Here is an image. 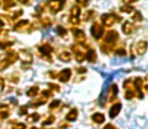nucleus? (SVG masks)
I'll return each mask as SVG.
<instances>
[{
	"label": "nucleus",
	"mask_w": 148,
	"mask_h": 129,
	"mask_svg": "<svg viewBox=\"0 0 148 129\" xmlns=\"http://www.w3.org/2000/svg\"><path fill=\"white\" fill-rule=\"evenodd\" d=\"M92 120L98 124H101L105 121V116L102 113H95L92 115Z\"/></svg>",
	"instance_id": "obj_14"
},
{
	"label": "nucleus",
	"mask_w": 148,
	"mask_h": 129,
	"mask_svg": "<svg viewBox=\"0 0 148 129\" xmlns=\"http://www.w3.org/2000/svg\"><path fill=\"white\" fill-rule=\"evenodd\" d=\"M42 95L45 96V98L47 97H49V96H51V92L49 90H47V91H43L42 92Z\"/></svg>",
	"instance_id": "obj_39"
},
{
	"label": "nucleus",
	"mask_w": 148,
	"mask_h": 129,
	"mask_svg": "<svg viewBox=\"0 0 148 129\" xmlns=\"http://www.w3.org/2000/svg\"><path fill=\"white\" fill-rule=\"evenodd\" d=\"M59 59L62 62H66V63H68V62H70L71 60H72V56H71V54L68 53V51H64V53H62L59 56Z\"/></svg>",
	"instance_id": "obj_18"
},
{
	"label": "nucleus",
	"mask_w": 148,
	"mask_h": 129,
	"mask_svg": "<svg viewBox=\"0 0 148 129\" xmlns=\"http://www.w3.org/2000/svg\"><path fill=\"white\" fill-rule=\"evenodd\" d=\"M66 1L64 0H49V7L53 13H58L59 11L62 9Z\"/></svg>",
	"instance_id": "obj_1"
},
{
	"label": "nucleus",
	"mask_w": 148,
	"mask_h": 129,
	"mask_svg": "<svg viewBox=\"0 0 148 129\" xmlns=\"http://www.w3.org/2000/svg\"><path fill=\"white\" fill-rule=\"evenodd\" d=\"M28 23H29V22L26 19L20 20L19 22H17V23L14 25V30H16V32H23V30L29 25Z\"/></svg>",
	"instance_id": "obj_11"
},
{
	"label": "nucleus",
	"mask_w": 148,
	"mask_h": 129,
	"mask_svg": "<svg viewBox=\"0 0 148 129\" xmlns=\"http://www.w3.org/2000/svg\"><path fill=\"white\" fill-rule=\"evenodd\" d=\"M13 45L12 41H8V40H1L0 41V47H1L2 49H7L8 47H10V45Z\"/></svg>",
	"instance_id": "obj_25"
},
{
	"label": "nucleus",
	"mask_w": 148,
	"mask_h": 129,
	"mask_svg": "<svg viewBox=\"0 0 148 129\" xmlns=\"http://www.w3.org/2000/svg\"><path fill=\"white\" fill-rule=\"evenodd\" d=\"M58 30V33H59V35H60V36H64V35H66V30L64 27V26L62 25H59L57 28Z\"/></svg>",
	"instance_id": "obj_26"
},
{
	"label": "nucleus",
	"mask_w": 148,
	"mask_h": 129,
	"mask_svg": "<svg viewBox=\"0 0 148 129\" xmlns=\"http://www.w3.org/2000/svg\"><path fill=\"white\" fill-rule=\"evenodd\" d=\"M89 1H90V0H85V1H84V4H85V5H86V4L88 3Z\"/></svg>",
	"instance_id": "obj_48"
},
{
	"label": "nucleus",
	"mask_w": 148,
	"mask_h": 129,
	"mask_svg": "<svg viewBox=\"0 0 148 129\" xmlns=\"http://www.w3.org/2000/svg\"><path fill=\"white\" fill-rule=\"evenodd\" d=\"M21 14H22V10H18V11H15L13 13V15H12V18H13V19H16V18L19 17Z\"/></svg>",
	"instance_id": "obj_35"
},
{
	"label": "nucleus",
	"mask_w": 148,
	"mask_h": 129,
	"mask_svg": "<svg viewBox=\"0 0 148 129\" xmlns=\"http://www.w3.org/2000/svg\"><path fill=\"white\" fill-rule=\"evenodd\" d=\"M91 32H92V35H93L96 39H100L104 33L103 25L98 23V22H95L91 27Z\"/></svg>",
	"instance_id": "obj_2"
},
{
	"label": "nucleus",
	"mask_w": 148,
	"mask_h": 129,
	"mask_svg": "<svg viewBox=\"0 0 148 129\" xmlns=\"http://www.w3.org/2000/svg\"><path fill=\"white\" fill-rule=\"evenodd\" d=\"M49 87H51V88H55L53 90H57L59 91L60 90V87L58 86V85H55V84H49Z\"/></svg>",
	"instance_id": "obj_43"
},
{
	"label": "nucleus",
	"mask_w": 148,
	"mask_h": 129,
	"mask_svg": "<svg viewBox=\"0 0 148 129\" xmlns=\"http://www.w3.org/2000/svg\"><path fill=\"white\" fill-rule=\"evenodd\" d=\"M30 129H37L36 127H32V128H30Z\"/></svg>",
	"instance_id": "obj_49"
},
{
	"label": "nucleus",
	"mask_w": 148,
	"mask_h": 129,
	"mask_svg": "<svg viewBox=\"0 0 148 129\" xmlns=\"http://www.w3.org/2000/svg\"><path fill=\"white\" fill-rule=\"evenodd\" d=\"M117 94H118V86L116 84H113L110 88V94H109V101L112 102L116 99L117 97Z\"/></svg>",
	"instance_id": "obj_13"
},
{
	"label": "nucleus",
	"mask_w": 148,
	"mask_h": 129,
	"mask_svg": "<svg viewBox=\"0 0 148 129\" xmlns=\"http://www.w3.org/2000/svg\"><path fill=\"white\" fill-rule=\"evenodd\" d=\"M101 20L105 25L110 26V25H113L115 23V21H120L121 18L116 17L113 14H104V15H102Z\"/></svg>",
	"instance_id": "obj_3"
},
{
	"label": "nucleus",
	"mask_w": 148,
	"mask_h": 129,
	"mask_svg": "<svg viewBox=\"0 0 148 129\" xmlns=\"http://www.w3.org/2000/svg\"><path fill=\"white\" fill-rule=\"evenodd\" d=\"M26 111H27V107H25V106H22V107L20 108L19 114H20V115H24V114H26Z\"/></svg>",
	"instance_id": "obj_37"
},
{
	"label": "nucleus",
	"mask_w": 148,
	"mask_h": 129,
	"mask_svg": "<svg viewBox=\"0 0 148 129\" xmlns=\"http://www.w3.org/2000/svg\"><path fill=\"white\" fill-rule=\"evenodd\" d=\"M8 116H9L8 112H1V113H0V118H7Z\"/></svg>",
	"instance_id": "obj_40"
},
{
	"label": "nucleus",
	"mask_w": 148,
	"mask_h": 129,
	"mask_svg": "<svg viewBox=\"0 0 148 129\" xmlns=\"http://www.w3.org/2000/svg\"><path fill=\"white\" fill-rule=\"evenodd\" d=\"M85 56H86V59L88 60L90 63H94L97 60V54H96V51L94 49H89L87 55Z\"/></svg>",
	"instance_id": "obj_15"
},
{
	"label": "nucleus",
	"mask_w": 148,
	"mask_h": 129,
	"mask_svg": "<svg viewBox=\"0 0 148 129\" xmlns=\"http://www.w3.org/2000/svg\"><path fill=\"white\" fill-rule=\"evenodd\" d=\"M39 119V115L37 113H33V114H31V115L28 117V121H30V122H35V121H37V120Z\"/></svg>",
	"instance_id": "obj_28"
},
{
	"label": "nucleus",
	"mask_w": 148,
	"mask_h": 129,
	"mask_svg": "<svg viewBox=\"0 0 148 129\" xmlns=\"http://www.w3.org/2000/svg\"><path fill=\"white\" fill-rule=\"evenodd\" d=\"M116 55H118V56H124V55H126V51H124L123 49H119L116 51Z\"/></svg>",
	"instance_id": "obj_36"
},
{
	"label": "nucleus",
	"mask_w": 148,
	"mask_h": 129,
	"mask_svg": "<svg viewBox=\"0 0 148 129\" xmlns=\"http://www.w3.org/2000/svg\"><path fill=\"white\" fill-rule=\"evenodd\" d=\"M73 34H74L76 40L78 41L80 45L85 43L86 40V34L84 33V32L81 30H73Z\"/></svg>",
	"instance_id": "obj_8"
},
{
	"label": "nucleus",
	"mask_w": 148,
	"mask_h": 129,
	"mask_svg": "<svg viewBox=\"0 0 148 129\" xmlns=\"http://www.w3.org/2000/svg\"><path fill=\"white\" fill-rule=\"evenodd\" d=\"M121 108H122V105H121V103L114 104V105L111 107V109H110V111H109L110 118H115L116 116H117L118 114H119V112H120Z\"/></svg>",
	"instance_id": "obj_9"
},
{
	"label": "nucleus",
	"mask_w": 148,
	"mask_h": 129,
	"mask_svg": "<svg viewBox=\"0 0 148 129\" xmlns=\"http://www.w3.org/2000/svg\"><path fill=\"white\" fill-rule=\"evenodd\" d=\"M104 129H118L117 127H115V126L114 125H112V124H107V125L105 126V127H104Z\"/></svg>",
	"instance_id": "obj_41"
},
{
	"label": "nucleus",
	"mask_w": 148,
	"mask_h": 129,
	"mask_svg": "<svg viewBox=\"0 0 148 129\" xmlns=\"http://www.w3.org/2000/svg\"><path fill=\"white\" fill-rule=\"evenodd\" d=\"M120 10L122 12H125V13H131V12L134 10V8H133L132 6H130V5H124V6H122V7L120 8Z\"/></svg>",
	"instance_id": "obj_24"
},
{
	"label": "nucleus",
	"mask_w": 148,
	"mask_h": 129,
	"mask_svg": "<svg viewBox=\"0 0 148 129\" xmlns=\"http://www.w3.org/2000/svg\"><path fill=\"white\" fill-rule=\"evenodd\" d=\"M3 87H4V80L2 78H0V91L3 89Z\"/></svg>",
	"instance_id": "obj_44"
},
{
	"label": "nucleus",
	"mask_w": 148,
	"mask_h": 129,
	"mask_svg": "<svg viewBox=\"0 0 148 129\" xmlns=\"http://www.w3.org/2000/svg\"><path fill=\"white\" fill-rule=\"evenodd\" d=\"M20 3H23V4H28L29 3V0H18Z\"/></svg>",
	"instance_id": "obj_46"
},
{
	"label": "nucleus",
	"mask_w": 148,
	"mask_h": 129,
	"mask_svg": "<svg viewBox=\"0 0 148 129\" xmlns=\"http://www.w3.org/2000/svg\"><path fill=\"white\" fill-rule=\"evenodd\" d=\"M147 49V43L144 40H140L138 43H137L136 45V51H137V54H138L139 56H142L145 54V51H146Z\"/></svg>",
	"instance_id": "obj_10"
},
{
	"label": "nucleus",
	"mask_w": 148,
	"mask_h": 129,
	"mask_svg": "<svg viewBox=\"0 0 148 129\" xmlns=\"http://www.w3.org/2000/svg\"><path fill=\"white\" fill-rule=\"evenodd\" d=\"M71 76H72V71H71L70 69H64V70H62L57 77L59 78V80L60 82L66 83L70 80Z\"/></svg>",
	"instance_id": "obj_5"
},
{
	"label": "nucleus",
	"mask_w": 148,
	"mask_h": 129,
	"mask_svg": "<svg viewBox=\"0 0 148 129\" xmlns=\"http://www.w3.org/2000/svg\"><path fill=\"white\" fill-rule=\"evenodd\" d=\"M37 93H38V88L37 87H31L29 90L26 92V95L28 97H34L37 95Z\"/></svg>",
	"instance_id": "obj_22"
},
{
	"label": "nucleus",
	"mask_w": 148,
	"mask_h": 129,
	"mask_svg": "<svg viewBox=\"0 0 148 129\" xmlns=\"http://www.w3.org/2000/svg\"><path fill=\"white\" fill-rule=\"evenodd\" d=\"M81 14V8L79 6H73L72 9H71V16H74V17H79Z\"/></svg>",
	"instance_id": "obj_20"
},
{
	"label": "nucleus",
	"mask_w": 148,
	"mask_h": 129,
	"mask_svg": "<svg viewBox=\"0 0 148 129\" xmlns=\"http://www.w3.org/2000/svg\"><path fill=\"white\" fill-rule=\"evenodd\" d=\"M132 19L134 20V21H141V20L143 19L142 15H141V13L139 11H136L135 12V14L132 16Z\"/></svg>",
	"instance_id": "obj_27"
},
{
	"label": "nucleus",
	"mask_w": 148,
	"mask_h": 129,
	"mask_svg": "<svg viewBox=\"0 0 148 129\" xmlns=\"http://www.w3.org/2000/svg\"><path fill=\"white\" fill-rule=\"evenodd\" d=\"M70 21L72 22L73 24H79V23H80V18H79V17H74V16H71Z\"/></svg>",
	"instance_id": "obj_33"
},
{
	"label": "nucleus",
	"mask_w": 148,
	"mask_h": 129,
	"mask_svg": "<svg viewBox=\"0 0 148 129\" xmlns=\"http://www.w3.org/2000/svg\"><path fill=\"white\" fill-rule=\"evenodd\" d=\"M92 14H94V11H88L86 14H85V19L86 20H89V19H91L92 18Z\"/></svg>",
	"instance_id": "obj_38"
},
{
	"label": "nucleus",
	"mask_w": 148,
	"mask_h": 129,
	"mask_svg": "<svg viewBox=\"0 0 148 129\" xmlns=\"http://www.w3.org/2000/svg\"><path fill=\"white\" fill-rule=\"evenodd\" d=\"M55 119L56 118L53 117V116H49V118H47V120H45V122H43V125H49V124H51V123H53V121H55Z\"/></svg>",
	"instance_id": "obj_31"
},
{
	"label": "nucleus",
	"mask_w": 148,
	"mask_h": 129,
	"mask_svg": "<svg viewBox=\"0 0 148 129\" xmlns=\"http://www.w3.org/2000/svg\"><path fill=\"white\" fill-rule=\"evenodd\" d=\"M18 57H20L23 63L25 62V64H31V62H32V57H31L29 51H26V49H21L18 53Z\"/></svg>",
	"instance_id": "obj_7"
},
{
	"label": "nucleus",
	"mask_w": 148,
	"mask_h": 129,
	"mask_svg": "<svg viewBox=\"0 0 148 129\" xmlns=\"http://www.w3.org/2000/svg\"><path fill=\"white\" fill-rule=\"evenodd\" d=\"M60 100H55V101H53L51 104H49V108H51V109H53V108H57L58 106L60 105Z\"/></svg>",
	"instance_id": "obj_32"
},
{
	"label": "nucleus",
	"mask_w": 148,
	"mask_h": 129,
	"mask_svg": "<svg viewBox=\"0 0 148 129\" xmlns=\"http://www.w3.org/2000/svg\"><path fill=\"white\" fill-rule=\"evenodd\" d=\"M12 63L10 62V60L8 59L7 57L5 58L4 60H2L1 62H0V71H4L5 69H7L8 67L10 66Z\"/></svg>",
	"instance_id": "obj_19"
},
{
	"label": "nucleus",
	"mask_w": 148,
	"mask_h": 129,
	"mask_svg": "<svg viewBox=\"0 0 148 129\" xmlns=\"http://www.w3.org/2000/svg\"><path fill=\"white\" fill-rule=\"evenodd\" d=\"M123 1H124V3H126V4H130V3H132V2L137 1V0H123Z\"/></svg>",
	"instance_id": "obj_45"
},
{
	"label": "nucleus",
	"mask_w": 148,
	"mask_h": 129,
	"mask_svg": "<svg viewBox=\"0 0 148 129\" xmlns=\"http://www.w3.org/2000/svg\"><path fill=\"white\" fill-rule=\"evenodd\" d=\"M25 124L23 123H17L13 126V129H25Z\"/></svg>",
	"instance_id": "obj_34"
},
{
	"label": "nucleus",
	"mask_w": 148,
	"mask_h": 129,
	"mask_svg": "<svg viewBox=\"0 0 148 129\" xmlns=\"http://www.w3.org/2000/svg\"><path fill=\"white\" fill-rule=\"evenodd\" d=\"M40 25H42V26L51 25V19H49V18H43V19H41Z\"/></svg>",
	"instance_id": "obj_30"
},
{
	"label": "nucleus",
	"mask_w": 148,
	"mask_h": 129,
	"mask_svg": "<svg viewBox=\"0 0 148 129\" xmlns=\"http://www.w3.org/2000/svg\"><path fill=\"white\" fill-rule=\"evenodd\" d=\"M38 51H40L43 56H49L51 54V51H53V47L49 45H47V43H45V45L39 47Z\"/></svg>",
	"instance_id": "obj_12"
},
{
	"label": "nucleus",
	"mask_w": 148,
	"mask_h": 129,
	"mask_svg": "<svg viewBox=\"0 0 148 129\" xmlns=\"http://www.w3.org/2000/svg\"><path fill=\"white\" fill-rule=\"evenodd\" d=\"M3 21H2L1 19H0V32H1V30H2V27H3Z\"/></svg>",
	"instance_id": "obj_47"
},
{
	"label": "nucleus",
	"mask_w": 148,
	"mask_h": 129,
	"mask_svg": "<svg viewBox=\"0 0 148 129\" xmlns=\"http://www.w3.org/2000/svg\"><path fill=\"white\" fill-rule=\"evenodd\" d=\"M135 95V92L134 90H132V89H126V93H125V99H132L133 97H134Z\"/></svg>",
	"instance_id": "obj_23"
},
{
	"label": "nucleus",
	"mask_w": 148,
	"mask_h": 129,
	"mask_svg": "<svg viewBox=\"0 0 148 129\" xmlns=\"http://www.w3.org/2000/svg\"><path fill=\"white\" fill-rule=\"evenodd\" d=\"M119 38V34L115 30H111V32H108L105 37V43L107 45H113L116 43V40Z\"/></svg>",
	"instance_id": "obj_4"
},
{
	"label": "nucleus",
	"mask_w": 148,
	"mask_h": 129,
	"mask_svg": "<svg viewBox=\"0 0 148 129\" xmlns=\"http://www.w3.org/2000/svg\"><path fill=\"white\" fill-rule=\"evenodd\" d=\"M142 83H143V81L141 78H136L134 82H133V86H134L135 89H136L137 95H138L139 99H142L143 96H144L142 93Z\"/></svg>",
	"instance_id": "obj_6"
},
{
	"label": "nucleus",
	"mask_w": 148,
	"mask_h": 129,
	"mask_svg": "<svg viewBox=\"0 0 148 129\" xmlns=\"http://www.w3.org/2000/svg\"><path fill=\"white\" fill-rule=\"evenodd\" d=\"M87 72V69L86 68H79L78 69V73L79 74H83V73H86Z\"/></svg>",
	"instance_id": "obj_42"
},
{
	"label": "nucleus",
	"mask_w": 148,
	"mask_h": 129,
	"mask_svg": "<svg viewBox=\"0 0 148 129\" xmlns=\"http://www.w3.org/2000/svg\"><path fill=\"white\" fill-rule=\"evenodd\" d=\"M78 117V110L77 109H72L66 116V119L68 121H74V120L77 119Z\"/></svg>",
	"instance_id": "obj_16"
},
{
	"label": "nucleus",
	"mask_w": 148,
	"mask_h": 129,
	"mask_svg": "<svg viewBox=\"0 0 148 129\" xmlns=\"http://www.w3.org/2000/svg\"><path fill=\"white\" fill-rule=\"evenodd\" d=\"M85 59H86L85 54H78V55H76V60L79 62V63H82Z\"/></svg>",
	"instance_id": "obj_29"
},
{
	"label": "nucleus",
	"mask_w": 148,
	"mask_h": 129,
	"mask_svg": "<svg viewBox=\"0 0 148 129\" xmlns=\"http://www.w3.org/2000/svg\"><path fill=\"white\" fill-rule=\"evenodd\" d=\"M122 30H123V32H124L125 34H130V33L132 32V30H133V25L129 21H126L122 25Z\"/></svg>",
	"instance_id": "obj_17"
},
{
	"label": "nucleus",
	"mask_w": 148,
	"mask_h": 129,
	"mask_svg": "<svg viewBox=\"0 0 148 129\" xmlns=\"http://www.w3.org/2000/svg\"><path fill=\"white\" fill-rule=\"evenodd\" d=\"M2 2H3L4 9H8V8H11L13 6H15V1L14 0H2Z\"/></svg>",
	"instance_id": "obj_21"
}]
</instances>
